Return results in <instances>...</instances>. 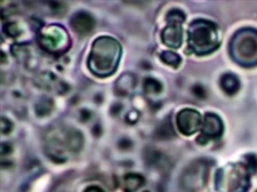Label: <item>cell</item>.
<instances>
[{
    "label": "cell",
    "mask_w": 257,
    "mask_h": 192,
    "mask_svg": "<svg viewBox=\"0 0 257 192\" xmlns=\"http://www.w3.org/2000/svg\"><path fill=\"white\" fill-rule=\"evenodd\" d=\"M37 81L39 82V86H41L45 89H49V90L54 89L55 91H56V89H60V84H63L62 82H60L57 79V77L55 75H53L52 73H49V72L41 73L38 76Z\"/></svg>",
    "instance_id": "cell-16"
},
{
    "label": "cell",
    "mask_w": 257,
    "mask_h": 192,
    "mask_svg": "<svg viewBox=\"0 0 257 192\" xmlns=\"http://www.w3.org/2000/svg\"><path fill=\"white\" fill-rule=\"evenodd\" d=\"M146 180L140 174L131 173L124 176L123 178V186L126 192H136L138 191L144 184Z\"/></svg>",
    "instance_id": "cell-15"
},
{
    "label": "cell",
    "mask_w": 257,
    "mask_h": 192,
    "mask_svg": "<svg viewBox=\"0 0 257 192\" xmlns=\"http://www.w3.org/2000/svg\"><path fill=\"white\" fill-rule=\"evenodd\" d=\"M176 123L179 131L184 135H192L202 127L201 114L194 109H182L176 116Z\"/></svg>",
    "instance_id": "cell-8"
},
{
    "label": "cell",
    "mask_w": 257,
    "mask_h": 192,
    "mask_svg": "<svg viewBox=\"0 0 257 192\" xmlns=\"http://www.w3.org/2000/svg\"><path fill=\"white\" fill-rule=\"evenodd\" d=\"M161 59L167 65H170L175 68L178 67L181 63V57L177 53L172 51H164L161 54Z\"/></svg>",
    "instance_id": "cell-21"
},
{
    "label": "cell",
    "mask_w": 257,
    "mask_h": 192,
    "mask_svg": "<svg viewBox=\"0 0 257 192\" xmlns=\"http://www.w3.org/2000/svg\"><path fill=\"white\" fill-rule=\"evenodd\" d=\"M144 91L146 92L147 95H158L162 92L163 90V85L162 83L155 79V78H151V77H148L144 80Z\"/></svg>",
    "instance_id": "cell-19"
},
{
    "label": "cell",
    "mask_w": 257,
    "mask_h": 192,
    "mask_svg": "<svg viewBox=\"0 0 257 192\" xmlns=\"http://www.w3.org/2000/svg\"><path fill=\"white\" fill-rule=\"evenodd\" d=\"M38 42L43 50L54 55L64 53L70 46V38L66 29L54 23L44 25L39 29Z\"/></svg>",
    "instance_id": "cell-6"
},
{
    "label": "cell",
    "mask_w": 257,
    "mask_h": 192,
    "mask_svg": "<svg viewBox=\"0 0 257 192\" xmlns=\"http://www.w3.org/2000/svg\"><path fill=\"white\" fill-rule=\"evenodd\" d=\"M209 164L205 160L190 163L182 172L180 187L184 192H202L208 182Z\"/></svg>",
    "instance_id": "cell-7"
},
{
    "label": "cell",
    "mask_w": 257,
    "mask_h": 192,
    "mask_svg": "<svg viewBox=\"0 0 257 192\" xmlns=\"http://www.w3.org/2000/svg\"><path fill=\"white\" fill-rule=\"evenodd\" d=\"M146 161L152 166H163V164L168 162L166 155L155 148H149L146 150Z\"/></svg>",
    "instance_id": "cell-17"
},
{
    "label": "cell",
    "mask_w": 257,
    "mask_h": 192,
    "mask_svg": "<svg viewBox=\"0 0 257 192\" xmlns=\"http://www.w3.org/2000/svg\"><path fill=\"white\" fill-rule=\"evenodd\" d=\"M202 135L201 137L209 138H217L221 136L223 132V122L221 118L214 113H206L203 123H202Z\"/></svg>",
    "instance_id": "cell-9"
},
{
    "label": "cell",
    "mask_w": 257,
    "mask_h": 192,
    "mask_svg": "<svg viewBox=\"0 0 257 192\" xmlns=\"http://www.w3.org/2000/svg\"><path fill=\"white\" fill-rule=\"evenodd\" d=\"M221 88L226 92L228 95H233L239 90V79L231 73H226L221 77L220 80Z\"/></svg>",
    "instance_id": "cell-14"
},
{
    "label": "cell",
    "mask_w": 257,
    "mask_h": 192,
    "mask_svg": "<svg viewBox=\"0 0 257 192\" xmlns=\"http://www.w3.org/2000/svg\"><path fill=\"white\" fill-rule=\"evenodd\" d=\"M46 155L55 162H65L77 154L83 145L82 134L73 127H50L43 137Z\"/></svg>",
    "instance_id": "cell-1"
},
{
    "label": "cell",
    "mask_w": 257,
    "mask_h": 192,
    "mask_svg": "<svg viewBox=\"0 0 257 192\" xmlns=\"http://www.w3.org/2000/svg\"><path fill=\"white\" fill-rule=\"evenodd\" d=\"M3 31L7 36L16 39V38H19L21 35H23L24 26L20 22L13 21V22H9V23L4 24Z\"/></svg>",
    "instance_id": "cell-18"
},
{
    "label": "cell",
    "mask_w": 257,
    "mask_h": 192,
    "mask_svg": "<svg viewBox=\"0 0 257 192\" xmlns=\"http://www.w3.org/2000/svg\"><path fill=\"white\" fill-rule=\"evenodd\" d=\"M83 192H104L100 187L95 186V185H91L89 187H87Z\"/></svg>",
    "instance_id": "cell-24"
},
{
    "label": "cell",
    "mask_w": 257,
    "mask_h": 192,
    "mask_svg": "<svg viewBox=\"0 0 257 192\" xmlns=\"http://www.w3.org/2000/svg\"><path fill=\"white\" fill-rule=\"evenodd\" d=\"M190 48L198 55H206L216 50L220 44L218 27L211 21L198 19L191 23L188 32Z\"/></svg>",
    "instance_id": "cell-3"
},
{
    "label": "cell",
    "mask_w": 257,
    "mask_h": 192,
    "mask_svg": "<svg viewBox=\"0 0 257 192\" xmlns=\"http://www.w3.org/2000/svg\"><path fill=\"white\" fill-rule=\"evenodd\" d=\"M185 18H186L185 13L182 10H180V9H172L168 13L167 21H168V23H179V24H182L184 22Z\"/></svg>",
    "instance_id": "cell-22"
},
{
    "label": "cell",
    "mask_w": 257,
    "mask_h": 192,
    "mask_svg": "<svg viewBox=\"0 0 257 192\" xmlns=\"http://www.w3.org/2000/svg\"><path fill=\"white\" fill-rule=\"evenodd\" d=\"M161 37L165 45L172 48L180 47L183 41L182 24L168 23V25L162 31Z\"/></svg>",
    "instance_id": "cell-11"
},
{
    "label": "cell",
    "mask_w": 257,
    "mask_h": 192,
    "mask_svg": "<svg viewBox=\"0 0 257 192\" xmlns=\"http://www.w3.org/2000/svg\"><path fill=\"white\" fill-rule=\"evenodd\" d=\"M121 55L118 41L109 36L96 38L88 55L87 65L90 72L98 77H107L114 73Z\"/></svg>",
    "instance_id": "cell-2"
},
{
    "label": "cell",
    "mask_w": 257,
    "mask_h": 192,
    "mask_svg": "<svg viewBox=\"0 0 257 192\" xmlns=\"http://www.w3.org/2000/svg\"><path fill=\"white\" fill-rule=\"evenodd\" d=\"M138 113L136 112V111H133V112H130L128 114H127V118H128V120H133V121H136L137 119H138Z\"/></svg>",
    "instance_id": "cell-25"
},
{
    "label": "cell",
    "mask_w": 257,
    "mask_h": 192,
    "mask_svg": "<svg viewBox=\"0 0 257 192\" xmlns=\"http://www.w3.org/2000/svg\"><path fill=\"white\" fill-rule=\"evenodd\" d=\"M230 53L240 65H257V31L248 28L238 31L231 40Z\"/></svg>",
    "instance_id": "cell-4"
},
{
    "label": "cell",
    "mask_w": 257,
    "mask_h": 192,
    "mask_svg": "<svg viewBox=\"0 0 257 192\" xmlns=\"http://www.w3.org/2000/svg\"><path fill=\"white\" fill-rule=\"evenodd\" d=\"M145 192H149V191H145Z\"/></svg>",
    "instance_id": "cell-26"
},
{
    "label": "cell",
    "mask_w": 257,
    "mask_h": 192,
    "mask_svg": "<svg viewBox=\"0 0 257 192\" xmlns=\"http://www.w3.org/2000/svg\"><path fill=\"white\" fill-rule=\"evenodd\" d=\"M12 54L23 64H25L26 67L28 65H31L30 63H33V65L36 62V53L29 44L27 43H21V44H14L11 48Z\"/></svg>",
    "instance_id": "cell-13"
},
{
    "label": "cell",
    "mask_w": 257,
    "mask_h": 192,
    "mask_svg": "<svg viewBox=\"0 0 257 192\" xmlns=\"http://www.w3.org/2000/svg\"><path fill=\"white\" fill-rule=\"evenodd\" d=\"M53 108V102L50 98H42L35 106V111L39 116L48 115Z\"/></svg>",
    "instance_id": "cell-20"
},
{
    "label": "cell",
    "mask_w": 257,
    "mask_h": 192,
    "mask_svg": "<svg viewBox=\"0 0 257 192\" xmlns=\"http://www.w3.org/2000/svg\"><path fill=\"white\" fill-rule=\"evenodd\" d=\"M94 18L85 11H78L70 19L71 28L80 35L88 34L94 27Z\"/></svg>",
    "instance_id": "cell-10"
},
{
    "label": "cell",
    "mask_w": 257,
    "mask_h": 192,
    "mask_svg": "<svg viewBox=\"0 0 257 192\" xmlns=\"http://www.w3.org/2000/svg\"><path fill=\"white\" fill-rule=\"evenodd\" d=\"M12 130V123L9 121V119L2 118L1 119V132L2 134H8Z\"/></svg>",
    "instance_id": "cell-23"
},
{
    "label": "cell",
    "mask_w": 257,
    "mask_h": 192,
    "mask_svg": "<svg viewBox=\"0 0 257 192\" xmlns=\"http://www.w3.org/2000/svg\"><path fill=\"white\" fill-rule=\"evenodd\" d=\"M216 187L220 192H246L249 187L246 166L237 163L219 169L216 176Z\"/></svg>",
    "instance_id": "cell-5"
},
{
    "label": "cell",
    "mask_w": 257,
    "mask_h": 192,
    "mask_svg": "<svg viewBox=\"0 0 257 192\" xmlns=\"http://www.w3.org/2000/svg\"><path fill=\"white\" fill-rule=\"evenodd\" d=\"M137 86V78L133 73H123L118 77L114 84V91L119 96H130L134 93Z\"/></svg>",
    "instance_id": "cell-12"
}]
</instances>
